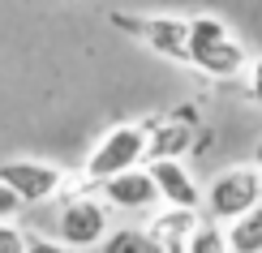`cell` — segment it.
<instances>
[{
    "mask_svg": "<svg viewBox=\"0 0 262 253\" xmlns=\"http://www.w3.org/2000/svg\"><path fill=\"white\" fill-rule=\"evenodd\" d=\"M103 253H172L163 249L155 236H150V227H116V232L103 236Z\"/></svg>",
    "mask_w": 262,
    "mask_h": 253,
    "instance_id": "7c38bea8",
    "label": "cell"
},
{
    "mask_svg": "<svg viewBox=\"0 0 262 253\" xmlns=\"http://www.w3.org/2000/svg\"><path fill=\"white\" fill-rule=\"evenodd\" d=\"M198 223H202L198 211H189V206H168V211H159L146 227H150V236H155L163 249L185 253V245H189V236H193V227H198Z\"/></svg>",
    "mask_w": 262,
    "mask_h": 253,
    "instance_id": "9c48e42d",
    "label": "cell"
},
{
    "mask_svg": "<svg viewBox=\"0 0 262 253\" xmlns=\"http://www.w3.org/2000/svg\"><path fill=\"white\" fill-rule=\"evenodd\" d=\"M245 95H249V103L262 107V56L249 64V86H245Z\"/></svg>",
    "mask_w": 262,
    "mask_h": 253,
    "instance_id": "e0dca14e",
    "label": "cell"
},
{
    "mask_svg": "<svg viewBox=\"0 0 262 253\" xmlns=\"http://www.w3.org/2000/svg\"><path fill=\"white\" fill-rule=\"evenodd\" d=\"M146 150H150V125H116L99 137V146L91 150L82 168V180L86 185H103L112 176H121L138 163H146Z\"/></svg>",
    "mask_w": 262,
    "mask_h": 253,
    "instance_id": "7a4b0ae2",
    "label": "cell"
},
{
    "mask_svg": "<svg viewBox=\"0 0 262 253\" xmlns=\"http://www.w3.org/2000/svg\"><path fill=\"white\" fill-rule=\"evenodd\" d=\"M254 163H258V168H262V142H258V150H254Z\"/></svg>",
    "mask_w": 262,
    "mask_h": 253,
    "instance_id": "ac0fdd59",
    "label": "cell"
},
{
    "mask_svg": "<svg viewBox=\"0 0 262 253\" xmlns=\"http://www.w3.org/2000/svg\"><path fill=\"white\" fill-rule=\"evenodd\" d=\"M146 168L155 172V185H159V193H163V206H189V211L206 206L198 180L189 176V168H185L181 159H150Z\"/></svg>",
    "mask_w": 262,
    "mask_h": 253,
    "instance_id": "ba28073f",
    "label": "cell"
},
{
    "mask_svg": "<svg viewBox=\"0 0 262 253\" xmlns=\"http://www.w3.org/2000/svg\"><path fill=\"white\" fill-rule=\"evenodd\" d=\"M189 146H193V125H189V120H163V125H150L146 163L150 159H185Z\"/></svg>",
    "mask_w": 262,
    "mask_h": 253,
    "instance_id": "30bf717a",
    "label": "cell"
},
{
    "mask_svg": "<svg viewBox=\"0 0 262 253\" xmlns=\"http://www.w3.org/2000/svg\"><path fill=\"white\" fill-rule=\"evenodd\" d=\"M21 206H26V202H21V193H17V189H9V185L0 180V219H17V215H21Z\"/></svg>",
    "mask_w": 262,
    "mask_h": 253,
    "instance_id": "9a60e30c",
    "label": "cell"
},
{
    "mask_svg": "<svg viewBox=\"0 0 262 253\" xmlns=\"http://www.w3.org/2000/svg\"><path fill=\"white\" fill-rule=\"evenodd\" d=\"M0 253H30V236L13 219H0Z\"/></svg>",
    "mask_w": 262,
    "mask_h": 253,
    "instance_id": "5bb4252c",
    "label": "cell"
},
{
    "mask_svg": "<svg viewBox=\"0 0 262 253\" xmlns=\"http://www.w3.org/2000/svg\"><path fill=\"white\" fill-rule=\"evenodd\" d=\"M56 236L69 240V245L82 249V253L95 249L107 236V211H103V202H95V197H64L60 219H56Z\"/></svg>",
    "mask_w": 262,
    "mask_h": 253,
    "instance_id": "5b68a950",
    "label": "cell"
},
{
    "mask_svg": "<svg viewBox=\"0 0 262 253\" xmlns=\"http://www.w3.org/2000/svg\"><path fill=\"white\" fill-rule=\"evenodd\" d=\"M99 189H103V202L116 206V211H150V206L163 202V193L155 185V172L142 168V163L121 172V176H112V180H103Z\"/></svg>",
    "mask_w": 262,
    "mask_h": 253,
    "instance_id": "52a82bcc",
    "label": "cell"
},
{
    "mask_svg": "<svg viewBox=\"0 0 262 253\" xmlns=\"http://www.w3.org/2000/svg\"><path fill=\"white\" fill-rule=\"evenodd\" d=\"M0 180L9 185V189L21 193V202H52L56 193H64V176L60 168H52V163H39V159H9L0 163Z\"/></svg>",
    "mask_w": 262,
    "mask_h": 253,
    "instance_id": "8992f818",
    "label": "cell"
},
{
    "mask_svg": "<svg viewBox=\"0 0 262 253\" xmlns=\"http://www.w3.org/2000/svg\"><path fill=\"white\" fill-rule=\"evenodd\" d=\"M262 202V168L258 163H232L206 185V219L232 223L236 215L254 211Z\"/></svg>",
    "mask_w": 262,
    "mask_h": 253,
    "instance_id": "3957f363",
    "label": "cell"
},
{
    "mask_svg": "<svg viewBox=\"0 0 262 253\" xmlns=\"http://www.w3.org/2000/svg\"><path fill=\"white\" fill-rule=\"evenodd\" d=\"M185 253H232V245H228V227H215V219H202V223L193 227Z\"/></svg>",
    "mask_w": 262,
    "mask_h": 253,
    "instance_id": "4fadbf2b",
    "label": "cell"
},
{
    "mask_svg": "<svg viewBox=\"0 0 262 253\" xmlns=\"http://www.w3.org/2000/svg\"><path fill=\"white\" fill-rule=\"evenodd\" d=\"M112 26L146 43L155 56L189 64V21L181 17H134V13H112Z\"/></svg>",
    "mask_w": 262,
    "mask_h": 253,
    "instance_id": "277c9868",
    "label": "cell"
},
{
    "mask_svg": "<svg viewBox=\"0 0 262 253\" xmlns=\"http://www.w3.org/2000/svg\"><path fill=\"white\" fill-rule=\"evenodd\" d=\"M189 64L215 82H232L241 73H249L245 43L228 30V21L211 17V13L189 17Z\"/></svg>",
    "mask_w": 262,
    "mask_h": 253,
    "instance_id": "6da1fadb",
    "label": "cell"
},
{
    "mask_svg": "<svg viewBox=\"0 0 262 253\" xmlns=\"http://www.w3.org/2000/svg\"><path fill=\"white\" fill-rule=\"evenodd\" d=\"M30 253H82V249H73L69 240H48V236H30Z\"/></svg>",
    "mask_w": 262,
    "mask_h": 253,
    "instance_id": "2e32d148",
    "label": "cell"
},
{
    "mask_svg": "<svg viewBox=\"0 0 262 253\" xmlns=\"http://www.w3.org/2000/svg\"><path fill=\"white\" fill-rule=\"evenodd\" d=\"M228 245L232 253H262V202L228 223Z\"/></svg>",
    "mask_w": 262,
    "mask_h": 253,
    "instance_id": "8fae6325",
    "label": "cell"
}]
</instances>
